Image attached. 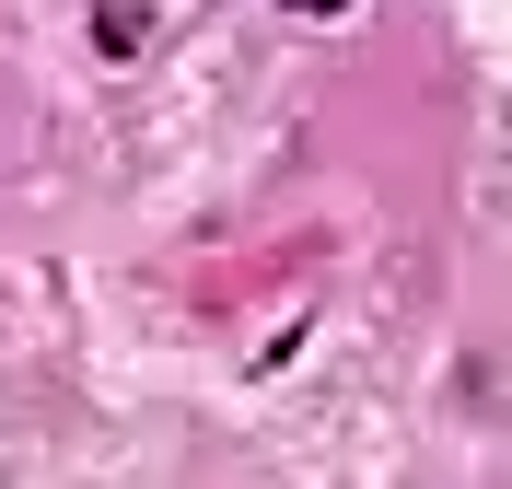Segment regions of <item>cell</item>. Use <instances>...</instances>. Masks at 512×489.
<instances>
[{"label": "cell", "instance_id": "7a4b0ae2", "mask_svg": "<svg viewBox=\"0 0 512 489\" xmlns=\"http://www.w3.org/2000/svg\"><path fill=\"white\" fill-rule=\"evenodd\" d=\"M280 12H303V24H326V12H350V0H280Z\"/></svg>", "mask_w": 512, "mask_h": 489}, {"label": "cell", "instance_id": "6da1fadb", "mask_svg": "<svg viewBox=\"0 0 512 489\" xmlns=\"http://www.w3.org/2000/svg\"><path fill=\"white\" fill-rule=\"evenodd\" d=\"M94 47L105 59H140L152 47V0H94Z\"/></svg>", "mask_w": 512, "mask_h": 489}]
</instances>
